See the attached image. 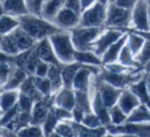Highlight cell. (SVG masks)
<instances>
[{"instance_id":"6da1fadb","label":"cell","mask_w":150,"mask_h":137,"mask_svg":"<svg viewBox=\"0 0 150 137\" xmlns=\"http://www.w3.org/2000/svg\"><path fill=\"white\" fill-rule=\"evenodd\" d=\"M21 27L35 40H42L44 38L50 37L57 32L63 31L58 28L50 21L45 20L41 16L28 13L25 16H18Z\"/></svg>"},{"instance_id":"7a4b0ae2","label":"cell","mask_w":150,"mask_h":137,"mask_svg":"<svg viewBox=\"0 0 150 137\" xmlns=\"http://www.w3.org/2000/svg\"><path fill=\"white\" fill-rule=\"evenodd\" d=\"M51 45L54 49L56 57L63 65L71 64L75 62V51L71 36L69 32L60 31L49 37Z\"/></svg>"},{"instance_id":"3957f363","label":"cell","mask_w":150,"mask_h":137,"mask_svg":"<svg viewBox=\"0 0 150 137\" xmlns=\"http://www.w3.org/2000/svg\"><path fill=\"white\" fill-rule=\"evenodd\" d=\"M132 26V10L119 6L117 4H107L105 28L117 29V30L128 31Z\"/></svg>"},{"instance_id":"277c9868","label":"cell","mask_w":150,"mask_h":137,"mask_svg":"<svg viewBox=\"0 0 150 137\" xmlns=\"http://www.w3.org/2000/svg\"><path fill=\"white\" fill-rule=\"evenodd\" d=\"M105 27H81L78 26L69 31L76 50H93L92 44Z\"/></svg>"},{"instance_id":"5b68a950","label":"cell","mask_w":150,"mask_h":137,"mask_svg":"<svg viewBox=\"0 0 150 137\" xmlns=\"http://www.w3.org/2000/svg\"><path fill=\"white\" fill-rule=\"evenodd\" d=\"M107 5L97 1L81 13V27H105Z\"/></svg>"},{"instance_id":"8992f818","label":"cell","mask_w":150,"mask_h":137,"mask_svg":"<svg viewBox=\"0 0 150 137\" xmlns=\"http://www.w3.org/2000/svg\"><path fill=\"white\" fill-rule=\"evenodd\" d=\"M126 31H122V30H117V29H109V28H105L104 31L99 35V37L93 42L92 44V48L93 51L101 56L104 54V52L112 45L113 43L117 41L122 36H124L126 34Z\"/></svg>"},{"instance_id":"52a82bcc","label":"cell","mask_w":150,"mask_h":137,"mask_svg":"<svg viewBox=\"0 0 150 137\" xmlns=\"http://www.w3.org/2000/svg\"><path fill=\"white\" fill-rule=\"evenodd\" d=\"M107 132L110 134H134L139 137H150V123H131L125 122L120 125L107 126Z\"/></svg>"},{"instance_id":"ba28073f","label":"cell","mask_w":150,"mask_h":137,"mask_svg":"<svg viewBox=\"0 0 150 137\" xmlns=\"http://www.w3.org/2000/svg\"><path fill=\"white\" fill-rule=\"evenodd\" d=\"M130 30L150 31L147 0H138L132 9V26Z\"/></svg>"},{"instance_id":"9c48e42d","label":"cell","mask_w":150,"mask_h":137,"mask_svg":"<svg viewBox=\"0 0 150 137\" xmlns=\"http://www.w3.org/2000/svg\"><path fill=\"white\" fill-rule=\"evenodd\" d=\"M81 14L77 13L74 10L63 6L59 10L56 16L53 20V24L56 25L59 29L63 31H71V29L76 28L80 25Z\"/></svg>"},{"instance_id":"30bf717a","label":"cell","mask_w":150,"mask_h":137,"mask_svg":"<svg viewBox=\"0 0 150 137\" xmlns=\"http://www.w3.org/2000/svg\"><path fill=\"white\" fill-rule=\"evenodd\" d=\"M96 85L98 88L99 92L101 94V97L103 99V102L107 107H111L112 105L117 104V100L120 98V95L122 93V90L119 89V88L115 87L111 84H109L108 82H106L105 80L101 79L98 76L97 78L96 76Z\"/></svg>"},{"instance_id":"8fae6325","label":"cell","mask_w":150,"mask_h":137,"mask_svg":"<svg viewBox=\"0 0 150 137\" xmlns=\"http://www.w3.org/2000/svg\"><path fill=\"white\" fill-rule=\"evenodd\" d=\"M35 50L42 62H45L50 65L63 67L62 62H60L59 60L56 57L54 49L51 45V42L48 38H44V39L40 40L37 46H35Z\"/></svg>"},{"instance_id":"7c38bea8","label":"cell","mask_w":150,"mask_h":137,"mask_svg":"<svg viewBox=\"0 0 150 137\" xmlns=\"http://www.w3.org/2000/svg\"><path fill=\"white\" fill-rule=\"evenodd\" d=\"M117 103L120 105V109L125 111V114L130 115L133 111V109H136L139 104H141V102L136 96V94L133 91H131L130 88H126V89H124L122 91Z\"/></svg>"},{"instance_id":"4fadbf2b","label":"cell","mask_w":150,"mask_h":137,"mask_svg":"<svg viewBox=\"0 0 150 137\" xmlns=\"http://www.w3.org/2000/svg\"><path fill=\"white\" fill-rule=\"evenodd\" d=\"M127 40H128V32H127L124 36H122L115 43H113L112 45L104 52V54L101 56L102 66L103 65H107V64H111V62H117L120 53V51H122L124 45L127 43Z\"/></svg>"},{"instance_id":"5bb4252c","label":"cell","mask_w":150,"mask_h":137,"mask_svg":"<svg viewBox=\"0 0 150 137\" xmlns=\"http://www.w3.org/2000/svg\"><path fill=\"white\" fill-rule=\"evenodd\" d=\"M49 103L47 100V96L45 98L37 100V103L35 104L32 111V118H31V124L32 125H40L44 123L48 113H49Z\"/></svg>"},{"instance_id":"9a60e30c","label":"cell","mask_w":150,"mask_h":137,"mask_svg":"<svg viewBox=\"0 0 150 137\" xmlns=\"http://www.w3.org/2000/svg\"><path fill=\"white\" fill-rule=\"evenodd\" d=\"M10 34H11L12 38L16 41L21 52L26 51V50H29L32 47H34L33 45L34 42H35V39H33L21 26L18 28H16V30L12 31Z\"/></svg>"},{"instance_id":"2e32d148","label":"cell","mask_w":150,"mask_h":137,"mask_svg":"<svg viewBox=\"0 0 150 137\" xmlns=\"http://www.w3.org/2000/svg\"><path fill=\"white\" fill-rule=\"evenodd\" d=\"M55 103L57 106L63 107L69 111H73L76 106L75 90L73 88L63 87L55 97Z\"/></svg>"},{"instance_id":"e0dca14e","label":"cell","mask_w":150,"mask_h":137,"mask_svg":"<svg viewBox=\"0 0 150 137\" xmlns=\"http://www.w3.org/2000/svg\"><path fill=\"white\" fill-rule=\"evenodd\" d=\"M2 7L4 13L13 16H21L30 13L25 0H4Z\"/></svg>"},{"instance_id":"ac0fdd59","label":"cell","mask_w":150,"mask_h":137,"mask_svg":"<svg viewBox=\"0 0 150 137\" xmlns=\"http://www.w3.org/2000/svg\"><path fill=\"white\" fill-rule=\"evenodd\" d=\"M128 88H130L131 91H133L136 94V96L139 98L141 103L147 105L150 109V92L148 90V87H147L145 76L142 79L139 80V81L133 83L132 85L129 86Z\"/></svg>"},{"instance_id":"d6986e66","label":"cell","mask_w":150,"mask_h":137,"mask_svg":"<svg viewBox=\"0 0 150 137\" xmlns=\"http://www.w3.org/2000/svg\"><path fill=\"white\" fill-rule=\"evenodd\" d=\"M84 64H80L78 62H74L71 64L63 65L61 69V77H62L63 87L67 88H73V82L77 75L78 71L80 70Z\"/></svg>"},{"instance_id":"ffe728a7","label":"cell","mask_w":150,"mask_h":137,"mask_svg":"<svg viewBox=\"0 0 150 137\" xmlns=\"http://www.w3.org/2000/svg\"><path fill=\"white\" fill-rule=\"evenodd\" d=\"M65 0H46L42 8V18L53 22L56 14L64 6Z\"/></svg>"},{"instance_id":"44dd1931","label":"cell","mask_w":150,"mask_h":137,"mask_svg":"<svg viewBox=\"0 0 150 137\" xmlns=\"http://www.w3.org/2000/svg\"><path fill=\"white\" fill-rule=\"evenodd\" d=\"M75 62L84 65H92V66L102 67V60L97 55L93 50H76L75 51Z\"/></svg>"},{"instance_id":"7402d4cb","label":"cell","mask_w":150,"mask_h":137,"mask_svg":"<svg viewBox=\"0 0 150 137\" xmlns=\"http://www.w3.org/2000/svg\"><path fill=\"white\" fill-rule=\"evenodd\" d=\"M126 122L131 123H150V109L147 105L139 104L136 109H133V111L128 115Z\"/></svg>"},{"instance_id":"603a6c76","label":"cell","mask_w":150,"mask_h":137,"mask_svg":"<svg viewBox=\"0 0 150 137\" xmlns=\"http://www.w3.org/2000/svg\"><path fill=\"white\" fill-rule=\"evenodd\" d=\"M27 79V71L22 68H14L11 75L9 76L7 82L4 84V89L14 90L16 88L21 87L24 81Z\"/></svg>"},{"instance_id":"cb8c5ba5","label":"cell","mask_w":150,"mask_h":137,"mask_svg":"<svg viewBox=\"0 0 150 137\" xmlns=\"http://www.w3.org/2000/svg\"><path fill=\"white\" fill-rule=\"evenodd\" d=\"M117 62L120 64L124 65L125 67H128V68H132V69H143V67L139 64L138 62L135 58V55L133 54L132 50L130 49L128 43H126L122 47V51L120 53L119 60Z\"/></svg>"},{"instance_id":"d4e9b609","label":"cell","mask_w":150,"mask_h":137,"mask_svg":"<svg viewBox=\"0 0 150 137\" xmlns=\"http://www.w3.org/2000/svg\"><path fill=\"white\" fill-rule=\"evenodd\" d=\"M21 26L18 18L10 16L7 13H3L0 16V33L2 35H7L13 30Z\"/></svg>"},{"instance_id":"484cf974","label":"cell","mask_w":150,"mask_h":137,"mask_svg":"<svg viewBox=\"0 0 150 137\" xmlns=\"http://www.w3.org/2000/svg\"><path fill=\"white\" fill-rule=\"evenodd\" d=\"M76 96V106L84 111L85 114L92 111V104H91V98L89 96V92L81 91V90H75Z\"/></svg>"},{"instance_id":"4316f807","label":"cell","mask_w":150,"mask_h":137,"mask_svg":"<svg viewBox=\"0 0 150 137\" xmlns=\"http://www.w3.org/2000/svg\"><path fill=\"white\" fill-rule=\"evenodd\" d=\"M18 93L16 90H7L0 96V107L2 111H6L16 104L18 100Z\"/></svg>"},{"instance_id":"83f0119b","label":"cell","mask_w":150,"mask_h":137,"mask_svg":"<svg viewBox=\"0 0 150 137\" xmlns=\"http://www.w3.org/2000/svg\"><path fill=\"white\" fill-rule=\"evenodd\" d=\"M146 40L140 36L139 34L135 32H131V31H128V40H127V43H128L130 49L132 50L133 54L135 56L139 53L141 49H142L143 45L145 44Z\"/></svg>"},{"instance_id":"f1b7e54d","label":"cell","mask_w":150,"mask_h":137,"mask_svg":"<svg viewBox=\"0 0 150 137\" xmlns=\"http://www.w3.org/2000/svg\"><path fill=\"white\" fill-rule=\"evenodd\" d=\"M61 69L62 67L56 65H50L47 77L52 84V90H58L63 86L62 77H61Z\"/></svg>"},{"instance_id":"f546056e","label":"cell","mask_w":150,"mask_h":137,"mask_svg":"<svg viewBox=\"0 0 150 137\" xmlns=\"http://www.w3.org/2000/svg\"><path fill=\"white\" fill-rule=\"evenodd\" d=\"M21 90H22L23 93L27 94V95L31 96L32 98H34L35 100H39L41 99V95H40V91L37 89L35 85V82H34V78L30 77L27 78L24 81V83L21 86Z\"/></svg>"},{"instance_id":"4dcf8cb0","label":"cell","mask_w":150,"mask_h":137,"mask_svg":"<svg viewBox=\"0 0 150 137\" xmlns=\"http://www.w3.org/2000/svg\"><path fill=\"white\" fill-rule=\"evenodd\" d=\"M108 113L111 122L110 125H120V124H124L127 120V117H128V115L125 114V111L120 109L117 103L112 105L111 107H109Z\"/></svg>"},{"instance_id":"1f68e13d","label":"cell","mask_w":150,"mask_h":137,"mask_svg":"<svg viewBox=\"0 0 150 137\" xmlns=\"http://www.w3.org/2000/svg\"><path fill=\"white\" fill-rule=\"evenodd\" d=\"M58 121H59V119H58L57 116L55 115L53 109L51 107L49 113H48L47 117H46L45 121H44V134L47 137L54 132L56 126H57Z\"/></svg>"},{"instance_id":"d6a6232c","label":"cell","mask_w":150,"mask_h":137,"mask_svg":"<svg viewBox=\"0 0 150 137\" xmlns=\"http://www.w3.org/2000/svg\"><path fill=\"white\" fill-rule=\"evenodd\" d=\"M84 126L88 128H91V129H97V128H100L102 126H104L101 122L100 118L94 113V111H90V113L85 114L83 120L81 122Z\"/></svg>"},{"instance_id":"836d02e7","label":"cell","mask_w":150,"mask_h":137,"mask_svg":"<svg viewBox=\"0 0 150 137\" xmlns=\"http://www.w3.org/2000/svg\"><path fill=\"white\" fill-rule=\"evenodd\" d=\"M34 82L37 87V89L40 91V93L43 94L44 96H48L52 90V84L48 77H36L34 78Z\"/></svg>"},{"instance_id":"e575fe53","label":"cell","mask_w":150,"mask_h":137,"mask_svg":"<svg viewBox=\"0 0 150 137\" xmlns=\"http://www.w3.org/2000/svg\"><path fill=\"white\" fill-rule=\"evenodd\" d=\"M16 67V66L12 62H0V84H5L7 82Z\"/></svg>"},{"instance_id":"d590c367","label":"cell","mask_w":150,"mask_h":137,"mask_svg":"<svg viewBox=\"0 0 150 137\" xmlns=\"http://www.w3.org/2000/svg\"><path fill=\"white\" fill-rule=\"evenodd\" d=\"M18 137H44L43 131L39 125H32L24 127L18 132Z\"/></svg>"},{"instance_id":"8d00e7d4","label":"cell","mask_w":150,"mask_h":137,"mask_svg":"<svg viewBox=\"0 0 150 137\" xmlns=\"http://www.w3.org/2000/svg\"><path fill=\"white\" fill-rule=\"evenodd\" d=\"M135 58H136L137 62H138L139 64L143 67V69H144V67L150 62V42L149 41L145 42L142 49H141L140 51H139V53L135 56Z\"/></svg>"},{"instance_id":"74e56055","label":"cell","mask_w":150,"mask_h":137,"mask_svg":"<svg viewBox=\"0 0 150 137\" xmlns=\"http://www.w3.org/2000/svg\"><path fill=\"white\" fill-rule=\"evenodd\" d=\"M54 132L61 137H76V130L74 124L71 125L69 123H60L57 124Z\"/></svg>"},{"instance_id":"f35d334b","label":"cell","mask_w":150,"mask_h":137,"mask_svg":"<svg viewBox=\"0 0 150 137\" xmlns=\"http://www.w3.org/2000/svg\"><path fill=\"white\" fill-rule=\"evenodd\" d=\"M46 0H25L26 5L31 14L42 18V8Z\"/></svg>"},{"instance_id":"ab89813d","label":"cell","mask_w":150,"mask_h":137,"mask_svg":"<svg viewBox=\"0 0 150 137\" xmlns=\"http://www.w3.org/2000/svg\"><path fill=\"white\" fill-rule=\"evenodd\" d=\"M40 62H41V60H40V57L38 56L37 52H36V50H35V47H33V49L31 50L30 54H29L28 60H27L25 70L28 71L29 73H31V74L35 73L36 69H37V67Z\"/></svg>"},{"instance_id":"60d3db41","label":"cell","mask_w":150,"mask_h":137,"mask_svg":"<svg viewBox=\"0 0 150 137\" xmlns=\"http://www.w3.org/2000/svg\"><path fill=\"white\" fill-rule=\"evenodd\" d=\"M34 98H32L31 96L27 95L25 93H21L18 96V106H20L21 111H25V113H31L32 107H33V102H34Z\"/></svg>"},{"instance_id":"b9f144b4","label":"cell","mask_w":150,"mask_h":137,"mask_svg":"<svg viewBox=\"0 0 150 137\" xmlns=\"http://www.w3.org/2000/svg\"><path fill=\"white\" fill-rule=\"evenodd\" d=\"M20 111H21V109H20V106H18V103H16L11 109L4 111V115L2 116L1 119H0V125L6 126L7 124H9L12 120L16 119V117L20 114Z\"/></svg>"},{"instance_id":"7bdbcfd3","label":"cell","mask_w":150,"mask_h":137,"mask_svg":"<svg viewBox=\"0 0 150 137\" xmlns=\"http://www.w3.org/2000/svg\"><path fill=\"white\" fill-rule=\"evenodd\" d=\"M64 6L69 9L74 10L77 13H82V5H81V0H65Z\"/></svg>"},{"instance_id":"ee69618b","label":"cell","mask_w":150,"mask_h":137,"mask_svg":"<svg viewBox=\"0 0 150 137\" xmlns=\"http://www.w3.org/2000/svg\"><path fill=\"white\" fill-rule=\"evenodd\" d=\"M49 64H47V62H40L39 65H38L37 69H36L35 71V74L37 77H47V74H48V71H49Z\"/></svg>"},{"instance_id":"f6af8a7d","label":"cell","mask_w":150,"mask_h":137,"mask_svg":"<svg viewBox=\"0 0 150 137\" xmlns=\"http://www.w3.org/2000/svg\"><path fill=\"white\" fill-rule=\"evenodd\" d=\"M97 1H98V0H81L82 12H83L85 9H87V8H89L90 6H92L94 3H96Z\"/></svg>"},{"instance_id":"bcb514c9","label":"cell","mask_w":150,"mask_h":137,"mask_svg":"<svg viewBox=\"0 0 150 137\" xmlns=\"http://www.w3.org/2000/svg\"><path fill=\"white\" fill-rule=\"evenodd\" d=\"M145 80H146L147 87H148V90L150 92V71L146 72V75H145Z\"/></svg>"},{"instance_id":"7dc6e473","label":"cell","mask_w":150,"mask_h":137,"mask_svg":"<svg viewBox=\"0 0 150 137\" xmlns=\"http://www.w3.org/2000/svg\"><path fill=\"white\" fill-rule=\"evenodd\" d=\"M115 137H139L134 134H127V133H122V134H115Z\"/></svg>"},{"instance_id":"c3c4849f","label":"cell","mask_w":150,"mask_h":137,"mask_svg":"<svg viewBox=\"0 0 150 137\" xmlns=\"http://www.w3.org/2000/svg\"><path fill=\"white\" fill-rule=\"evenodd\" d=\"M147 5H148V18H149V25H150V0H147Z\"/></svg>"},{"instance_id":"681fc988","label":"cell","mask_w":150,"mask_h":137,"mask_svg":"<svg viewBox=\"0 0 150 137\" xmlns=\"http://www.w3.org/2000/svg\"><path fill=\"white\" fill-rule=\"evenodd\" d=\"M48 137H61V136L58 135V134L56 133V132H53V133H51V134H50V135L48 136Z\"/></svg>"},{"instance_id":"f907efd6","label":"cell","mask_w":150,"mask_h":137,"mask_svg":"<svg viewBox=\"0 0 150 137\" xmlns=\"http://www.w3.org/2000/svg\"><path fill=\"white\" fill-rule=\"evenodd\" d=\"M99 2H101V3L105 4V5H107V4L109 3V0H98Z\"/></svg>"},{"instance_id":"816d5d0a","label":"cell","mask_w":150,"mask_h":137,"mask_svg":"<svg viewBox=\"0 0 150 137\" xmlns=\"http://www.w3.org/2000/svg\"><path fill=\"white\" fill-rule=\"evenodd\" d=\"M104 137H115V135H113V134H110V133H108V132H107L106 135H105Z\"/></svg>"},{"instance_id":"f5cc1de1","label":"cell","mask_w":150,"mask_h":137,"mask_svg":"<svg viewBox=\"0 0 150 137\" xmlns=\"http://www.w3.org/2000/svg\"><path fill=\"white\" fill-rule=\"evenodd\" d=\"M3 36H4V35H2V34H1V33H0V43H1L2 39H3Z\"/></svg>"},{"instance_id":"db71d44e","label":"cell","mask_w":150,"mask_h":137,"mask_svg":"<svg viewBox=\"0 0 150 137\" xmlns=\"http://www.w3.org/2000/svg\"><path fill=\"white\" fill-rule=\"evenodd\" d=\"M1 111H2V109H1V107H0V115H1Z\"/></svg>"},{"instance_id":"11a10c76","label":"cell","mask_w":150,"mask_h":137,"mask_svg":"<svg viewBox=\"0 0 150 137\" xmlns=\"http://www.w3.org/2000/svg\"><path fill=\"white\" fill-rule=\"evenodd\" d=\"M0 136H1V129H0Z\"/></svg>"},{"instance_id":"9f6ffc18","label":"cell","mask_w":150,"mask_h":137,"mask_svg":"<svg viewBox=\"0 0 150 137\" xmlns=\"http://www.w3.org/2000/svg\"><path fill=\"white\" fill-rule=\"evenodd\" d=\"M0 92H1V89H0Z\"/></svg>"}]
</instances>
